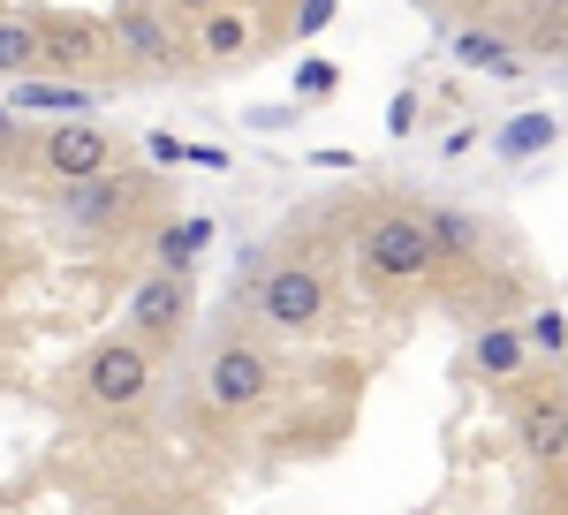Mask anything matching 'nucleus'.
<instances>
[{"label":"nucleus","mask_w":568,"mask_h":515,"mask_svg":"<svg viewBox=\"0 0 568 515\" xmlns=\"http://www.w3.org/2000/svg\"><path fill=\"white\" fill-rule=\"evenodd\" d=\"M433 258H439L433 251V228H425V220H409V213L372 220V228H364V243H356V265H364L372 281H417Z\"/></svg>","instance_id":"nucleus-1"},{"label":"nucleus","mask_w":568,"mask_h":515,"mask_svg":"<svg viewBox=\"0 0 568 515\" xmlns=\"http://www.w3.org/2000/svg\"><path fill=\"white\" fill-rule=\"evenodd\" d=\"M144 386H152V356L136 342H106V349H91V364H84V394L99 402V410H136L144 402Z\"/></svg>","instance_id":"nucleus-2"},{"label":"nucleus","mask_w":568,"mask_h":515,"mask_svg":"<svg viewBox=\"0 0 568 515\" xmlns=\"http://www.w3.org/2000/svg\"><path fill=\"white\" fill-rule=\"evenodd\" d=\"M265 386H273V364H265L251 342H227L205 364V394H213V410H258Z\"/></svg>","instance_id":"nucleus-3"},{"label":"nucleus","mask_w":568,"mask_h":515,"mask_svg":"<svg viewBox=\"0 0 568 515\" xmlns=\"http://www.w3.org/2000/svg\"><path fill=\"white\" fill-rule=\"evenodd\" d=\"M258 303H265V326L304 334V326H318V311H326V281H318L311 265H273Z\"/></svg>","instance_id":"nucleus-4"},{"label":"nucleus","mask_w":568,"mask_h":515,"mask_svg":"<svg viewBox=\"0 0 568 515\" xmlns=\"http://www.w3.org/2000/svg\"><path fill=\"white\" fill-rule=\"evenodd\" d=\"M106 129H91V122H69V129H53L45 137V168L61 174V182H91V174H106Z\"/></svg>","instance_id":"nucleus-5"},{"label":"nucleus","mask_w":568,"mask_h":515,"mask_svg":"<svg viewBox=\"0 0 568 515\" xmlns=\"http://www.w3.org/2000/svg\"><path fill=\"white\" fill-rule=\"evenodd\" d=\"M182 311H190V281H182V265H168V273H152L130 296V326L136 334H175Z\"/></svg>","instance_id":"nucleus-6"},{"label":"nucleus","mask_w":568,"mask_h":515,"mask_svg":"<svg viewBox=\"0 0 568 515\" xmlns=\"http://www.w3.org/2000/svg\"><path fill=\"white\" fill-rule=\"evenodd\" d=\"M516 432H524V447L538 463H561L568 455V402L561 394H530L524 410H516Z\"/></svg>","instance_id":"nucleus-7"},{"label":"nucleus","mask_w":568,"mask_h":515,"mask_svg":"<svg viewBox=\"0 0 568 515\" xmlns=\"http://www.w3.org/2000/svg\"><path fill=\"white\" fill-rule=\"evenodd\" d=\"M197 39H205L213 61H235V53L251 46V16H243V8H205V16H197Z\"/></svg>","instance_id":"nucleus-8"},{"label":"nucleus","mask_w":568,"mask_h":515,"mask_svg":"<svg viewBox=\"0 0 568 515\" xmlns=\"http://www.w3.org/2000/svg\"><path fill=\"white\" fill-rule=\"evenodd\" d=\"M91 53H99V39H91L84 23H39V61H53V69H84Z\"/></svg>","instance_id":"nucleus-9"},{"label":"nucleus","mask_w":568,"mask_h":515,"mask_svg":"<svg viewBox=\"0 0 568 515\" xmlns=\"http://www.w3.org/2000/svg\"><path fill=\"white\" fill-rule=\"evenodd\" d=\"M122 39H130L136 61H168V39H160V23H152L144 8H130V16H122Z\"/></svg>","instance_id":"nucleus-10"},{"label":"nucleus","mask_w":568,"mask_h":515,"mask_svg":"<svg viewBox=\"0 0 568 515\" xmlns=\"http://www.w3.org/2000/svg\"><path fill=\"white\" fill-rule=\"evenodd\" d=\"M425 228H433V251H463V258L478 251V228H470L463 213H433Z\"/></svg>","instance_id":"nucleus-11"},{"label":"nucleus","mask_w":568,"mask_h":515,"mask_svg":"<svg viewBox=\"0 0 568 515\" xmlns=\"http://www.w3.org/2000/svg\"><path fill=\"white\" fill-rule=\"evenodd\" d=\"M39 61V23H0V69Z\"/></svg>","instance_id":"nucleus-12"},{"label":"nucleus","mask_w":568,"mask_h":515,"mask_svg":"<svg viewBox=\"0 0 568 515\" xmlns=\"http://www.w3.org/2000/svg\"><path fill=\"white\" fill-rule=\"evenodd\" d=\"M516 356H524V342H516V334H485V342H478V364H485V372H516Z\"/></svg>","instance_id":"nucleus-13"},{"label":"nucleus","mask_w":568,"mask_h":515,"mask_svg":"<svg viewBox=\"0 0 568 515\" xmlns=\"http://www.w3.org/2000/svg\"><path fill=\"white\" fill-rule=\"evenodd\" d=\"M530 342L561 349V311H538V319H530Z\"/></svg>","instance_id":"nucleus-14"},{"label":"nucleus","mask_w":568,"mask_h":515,"mask_svg":"<svg viewBox=\"0 0 568 515\" xmlns=\"http://www.w3.org/2000/svg\"><path fill=\"white\" fill-rule=\"evenodd\" d=\"M538 137H554V129H546V122H516V129H508V152H530Z\"/></svg>","instance_id":"nucleus-15"},{"label":"nucleus","mask_w":568,"mask_h":515,"mask_svg":"<svg viewBox=\"0 0 568 515\" xmlns=\"http://www.w3.org/2000/svg\"><path fill=\"white\" fill-rule=\"evenodd\" d=\"M106 205H114V190H106V182L91 174V190H84V198H77V213H106Z\"/></svg>","instance_id":"nucleus-16"}]
</instances>
